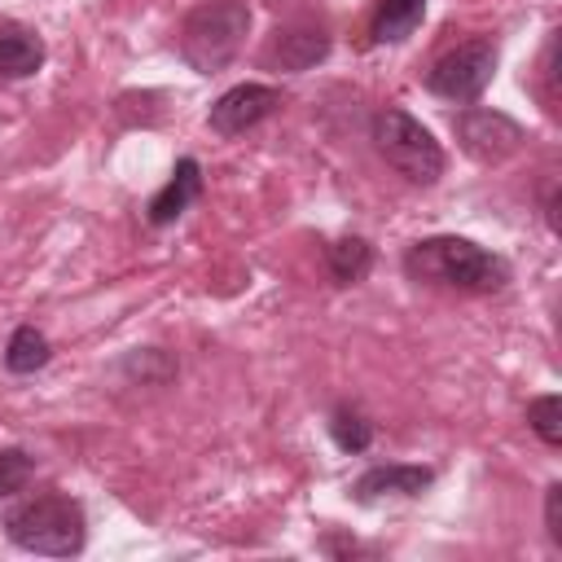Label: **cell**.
I'll use <instances>...</instances> for the list:
<instances>
[{"label":"cell","instance_id":"6da1fadb","mask_svg":"<svg viewBox=\"0 0 562 562\" xmlns=\"http://www.w3.org/2000/svg\"><path fill=\"white\" fill-rule=\"evenodd\" d=\"M404 272L413 281L452 285V290H470V294H492L509 281V263L465 237H426V241L408 246Z\"/></svg>","mask_w":562,"mask_h":562},{"label":"cell","instance_id":"7a4b0ae2","mask_svg":"<svg viewBox=\"0 0 562 562\" xmlns=\"http://www.w3.org/2000/svg\"><path fill=\"white\" fill-rule=\"evenodd\" d=\"M4 536L26 553L75 558L88 540V518L75 496L48 492V496H31V501L13 505L4 514Z\"/></svg>","mask_w":562,"mask_h":562},{"label":"cell","instance_id":"3957f363","mask_svg":"<svg viewBox=\"0 0 562 562\" xmlns=\"http://www.w3.org/2000/svg\"><path fill=\"white\" fill-rule=\"evenodd\" d=\"M246 31H250L246 0H202L180 22V53L198 75H215L237 57Z\"/></svg>","mask_w":562,"mask_h":562},{"label":"cell","instance_id":"277c9868","mask_svg":"<svg viewBox=\"0 0 562 562\" xmlns=\"http://www.w3.org/2000/svg\"><path fill=\"white\" fill-rule=\"evenodd\" d=\"M373 145L378 154L413 184H435L443 176V149L439 140L400 105H386L373 114Z\"/></svg>","mask_w":562,"mask_h":562},{"label":"cell","instance_id":"5b68a950","mask_svg":"<svg viewBox=\"0 0 562 562\" xmlns=\"http://www.w3.org/2000/svg\"><path fill=\"white\" fill-rule=\"evenodd\" d=\"M496 70V44L492 40H470L457 44L452 53H443L430 70H426V88L443 101H474Z\"/></svg>","mask_w":562,"mask_h":562},{"label":"cell","instance_id":"8992f818","mask_svg":"<svg viewBox=\"0 0 562 562\" xmlns=\"http://www.w3.org/2000/svg\"><path fill=\"white\" fill-rule=\"evenodd\" d=\"M457 140H461V149H465L470 158H479V162H505L509 154H518L522 127H518L509 114H501V110L474 105V110H461V114H457Z\"/></svg>","mask_w":562,"mask_h":562},{"label":"cell","instance_id":"52a82bcc","mask_svg":"<svg viewBox=\"0 0 562 562\" xmlns=\"http://www.w3.org/2000/svg\"><path fill=\"white\" fill-rule=\"evenodd\" d=\"M277 105H281V92H277V88H268V83H237V88H228V92L211 105L206 123H211V132H220V136H241V132H250L255 123H263Z\"/></svg>","mask_w":562,"mask_h":562},{"label":"cell","instance_id":"ba28073f","mask_svg":"<svg viewBox=\"0 0 562 562\" xmlns=\"http://www.w3.org/2000/svg\"><path fill=\"white\" fill-rule=\"evenodd\" d=\"M435 483V470L426 465H373L351 483L356 501H382V496H422Z\"/></svg>","mask_w":562,"mask_h":562},{"label":"cell","instance_id":"9c48e42d","mask_svg":"<svg viewBox=\"0 0 562 562\" xmlns=\"http://www.w3.org/2000/svg\"><path fill=\"white\" fill-rule=\"evenodd\" d=\"M198 193H202V167H198L193 158H180L176 171H171V180H167V184L149 198V206H145L149 224H171V220H180V215L198 202Z\"/></svg>","mask_w":562,"mask_h":562},{"label":"cell","instance_id":"30bf717a","mask_svg":"<svg viewBox=\"0 0 562 562\" xmlns=\"http://www.w3.org/2000/svg\"><path fill=\"white\" fill-rule=\"evenodd\" d=\"M329 53V35L321 26H294V31H281L277 44H272V61L281 70H312L316 61H325Z\"/></svg>","mask_w":562,"mask_h":562},{"label":"cell","instance_id":"8fae6325","mask_svg":"<svg viewBox=\"0 0 562 562\" xmlns=\"http://www.w3.org/2000/svg\"><path fill=\"white\" fill-rule=\"evenodd\" d=\"M44 66V44L22 26H0V79H26Z\"/></svg>","mask_w":562,"mask_h":562},{"label":"cell","instance_id":"7c38bea8","mask_svg":"<svg viewBox=\"0 0 562 562\" xmlns=\"http://www.w3.org/2000/svg\"><path fill=\"white\" fill-rule=\"evenodd\" d=\"M422 13H426V0H378L373 26H369L373 44H400V40H408L417 31Z\"/></svg>","mask_w":562,"mask_h":562},{"label":"cell","instance_id":"4fadbf2b","mask_svg":"<svg viewBox=\"0 0 562 562\" xmlns=\"http://www.w3.org/2000/svg\"><path fill=\"white\" fill-rule=\"evenodd\" d=\"M325 268L338 285H356L373 268V246L364 237H338V241L325 246Z\"/></svg>","mask_w":562,"mask_h":562},{"label":"cell","instance_id":"5bb4252c","mask_svg":"<svg viewBox=\"0 0 562 562\" xmlns=\"http://www.w3.org/2000/svg\"><path fill=\"white\" fill-rule=\"evenodd\" d=\"M48 338L35 329V325H18L13 329V338H9V347H4V369L9 373H35V369H44L48 364Z\"/></svg>","mask_w":562,"mask_h":562},{"label":"cell","instance_id":"9a60e30c","mask_svg":"<svg viewBox=\"0 0 562 562\" xmlns=\"http://www.w3.org/2000/svg\"><path fill=\"white\" fill-rule=\"evenodd\" d=\"M329 435H334V443H338L342 452H364L369 439H373V426H369L356 408H338V413L329 417Z\"/></svg>","mask_w":562,"mask_h":562},{"label":"cell","instance_id":"2e32d148","mask_svg":"<svg viewBox=\"0 0 562 562\" xmlns=\"http://www.w3.org/2000/svg\"><path fill=\"white\" fill-rule=\"evenodd\" d=\"M35 479V457L26 448H0V501Z\"/></svg>","mask_w":562,"mask_h":562},{"label":"cell","instance_id":"e0dca14e","mask_svg":"<svg viewBox=\"0 0 562 562\" xmlns=\"http://www.w3.org/2000/svg\"><path fill=\"white\" fill-rule=\"evenodd\" d=\"M527 422H531V430H536L549 448L562 443V400H558V395L531 400V404H527Z\"/></svg>","mask_w":562,"mask_h":562},{"label":"cell","instance_id":"ac0fdd59","mask_svg":"<svg viewBox=\"0 0 562 562\" xmlns=\"http://www.w3.org/2000/svg\"><path fill=\"white\" fill-rule=\"evenodd\" d=\"M544 527H549V540L562 544V483L544 492Z\"/></svg>","mask_w":562,"mask_h":562}]
</instances>
